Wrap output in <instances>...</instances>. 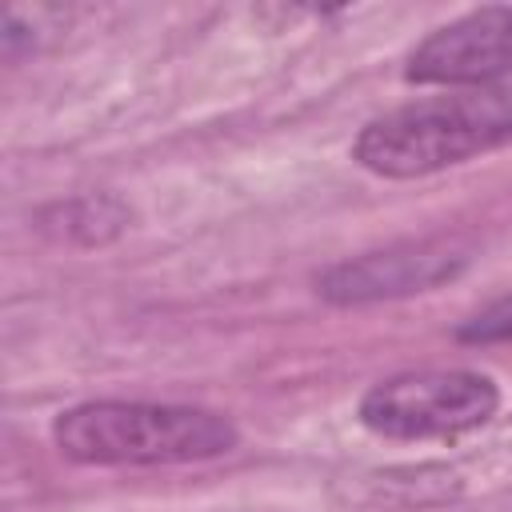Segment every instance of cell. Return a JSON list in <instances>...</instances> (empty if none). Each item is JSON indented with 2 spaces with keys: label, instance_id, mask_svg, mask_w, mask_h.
<instances>
[{
  "label": "cell",
  "instance_id": "8992f818",
  "mask_svg": "<svg viewBox=\"0 0 512 512\" xmlns=\"http://www.w3.org/2000/svg\"><path fill=\"white\" fill-rule=\"evenodd\" d=\"M44 228L72 244H108L128 228V208L116 196H76L48 208Z\"/></svg>",
  "mask_w": 512,
  "mask_h": 512
},
{
  "label": "cell",
  "instance_id": "3957f363",
  "mask_svg": "<svg viewBox=\"0 0 512 512\" xmlns=\"http://www.w3.org/2000/svg\"><path fill=\"white\" fill-rule=\"evenodd\" d=\"M500 412V384L472 368H424L372 384L360 424L388 440H452Z\"/></svg>",
  "mask_w": 512,
  "mask_h": 512
},
{
  "label": "cell",
  "instance_id": "277c9868",
  "mask_svg": "<svg viewBox=\"0 0 512 512\" xmlns=\"http://www.w3.org/2000/svg\"><path fill=\"white\" fill-rule=\"evenodd\" d=\"M464 264H468V248H460L456 240H408L324 268L316 276V292L332 304L396 300L452 280Z\"/></svg>",
  "mask_w": 512,
  "mask_h": 512
},
{
  "label": "cell",
  "instance_id": "5b68a950",
  "mask_svg": "<svg viewBox=\"0 0 512 512\" xmlns=\"http://www.w3.org/2000/svg\"><path fill=\"white\" fill-rule=\"evenodd\" d=\"M504 76H512V8H476L428 32L404 64L408 84L488 88Z\"/></svg>",
  "mask_w": 512,
  "mask_h": 512
},
{
  "label": "cell",
  "instance_id": "6da1fadb",
  "mask_svg": "<svg viewBox=\"0 0 512 512\" xmlns=\"http://www.w3.org/2000/svg\"><path fill=\"white\" fill-rule=\"evenodd\" d=\"M512 140V92L460 88L400 104L368 120L352 144V160L388 180L428 176Z\"/></svg>",
  "mask_w": 512,
  "mask_h": 512
},
{
  "label": "cell",
  "instance_id": "52a82bcc",
  "mask_svg": "<svg viewBox=\"0 0 512 512\" xmlns=\"http://www.w3.org/2000/svg\"><path fill=\"white\" fill-rule=\"evenodd\" d=\"M456 340L464 344H512V292L480 308L456 328Z\"/></svg>",
  "mask_w": 512,
  "mask_h": 512
},
{
  "label": "cell",
  "instance_id": "7a4b0ae2",
  "mask_svg": "<svg viewBox=\"0 0 512 512\" xmlns=\"http://www.w3.org/2000/svg\"><path fill=\"white\" fill-rule=\"evenodd\" d=\"M56 448L76 464L140 468V464H196L228 456L240 432L228 416L188 404L148 400H88L52 420Z\"/></svg>",
  "mask_w": 512,
  "mask_h": 512
}]
</instances>
